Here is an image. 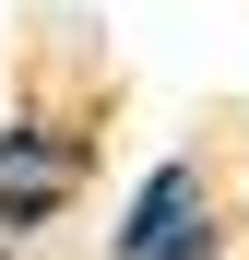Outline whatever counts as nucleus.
I'll return each mask as SVG.
<instances>
[{"label": "nucleus", "mask_w": 249, "mask_h": 260, "mask_svg": "<svg viewBox=\"0 0 249 260\" xmlns=\"http://www.w3.org/2000/svg\"><path fill=\"white\" fill-rule=\"evenodd\" d=\"M119 260H214V189L190 154H166L143 178V201L119 213Z\"/></svg>", "instance_id": "nucleus-1"}, {"label": "nucleus", "mask_w": 249, "mask_h": 260, "mask_svg": "<svg viewBox=\"0 0 249 260\" xmlns=\"http://www.w3.org/2000/svg\"><path fill=\"white\" fill-rule=\"evenodd\" d=\"M0 260H12V248H0Z\"/></svg>", "instance_id": "nucleus-2"}]
</instances>
